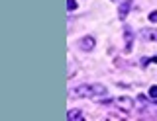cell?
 <instances>
[{
    "label": "cell",
    "mask_w": 157,
    "mask_h": 121,
    "mask_svg": "<svg viewBox=\"0 0 157 121\" xmlns=\"http://www.w3.org/2000/svg\"><path fill=\"white\" fill-rule=\"evenodd\" d=\"M108 92L106 86L102 84H82L73 88V96H78V98H96V96H104Z\"/></svg>",
    "instance_id": "1"
},
{
    "label": "cell",
    "mask_w": 157,
    "mask_h": 121,
    "mask_svg": "<svg viewBox=\"0 0 157 121\" xmlns=\"http://www.w3.org/2000/svg\"><path fill=\"white\" fill-rule=\"evenodd\" d=\"M112 104H116L120 109H126V111L134 108V100L128 98V96H120V98H114V100H112Z\"/></svg>",
    "instance_id": "3"
},
{
    "label": "cell",
    "mask_w": 157,
    "mask_h": 121,
    "mask_svg": "<svg viewBox=\"0 0 157 121\" xmlns=\"http://www.w3.org/2000/svg\"><path fill=\"white\" fill-rule=\"evenodd\" d=\"M77 8H78L77 0H67V10H69V12H75Z\"/></svg>",
    "instance_id": "8"
},
{
    "label": "cell",
    "mask_w": 157,
    "mask_h": 121,
    "mask_svg": "<svg viewBox=\"0 0 157 121\" xmlns=\"http://www.w3.org/2000/svg\"><path fill=\"white\" fill-rule=\"evenodd\" d=\"M82 117V111L81 109H69V113H67V119L69 121H77V119H81Z\"/></svg>",
    "instance_id": "7"
},
{
    "label": "cell",
    "mask_w": 157,
    "mask_h": 121,
    "mask_svg": "<svg viewBox=\"0 0 157 121\" xmlns=\"http://www.w3.org/2000/svg\"><path fill=\"white\" fill-rule=\"evenodd\" d=\"M130 8H132V0H126V2L120 4V8H118V18H120L122 22H124L126 16L130 14Z\"/></svg>",
    "instance_id": "6"
},
{
    "label": "cell",
    "mask_w": 157,
    "mask_h": 121,
    "mask_svg": "<svg viewBox=\"0 0 157 121\" xmlns=\"http://www.w3.org/2000/svg\"><path fill=\"white\" fill-rule=\"evenodd\" d=\"M67 76H69V78H73V76H75V65H73V61L69 62V74Z\"/></svg>",
    "instance_id": "9"
},
{
    "label": "cell",
    "mask_w": 157,
    "mask_h": 121,
    "mask_svg": "<svg viewBox=\"0 0 157 121\" xmlns=\"http://www.w3.org/2000/svg\"><path fill=\"white\" fill-rule=\"evenodd\" d=\"M124 41H126V53L132 51V43H134V31H132L130 26L124 27Z\"/></svg>",
    "instance_id": "5"
},
{
    "label": "cell",
    "mask_w": 157,
    "mask_h": 121,
    "mask_svg": "<svg viewBox=\"0 0 157 121\" xmlns=\"http://www.w3.org/2000/svg\"><path fill=\"white\" fill-rule=\"evenodd\" d=\"M94 45H96V39L92 35H85V37H81V39H78V49L81 51H92L94 49Z\"/></svg>",
    "instance_id": "2"
},
{
    "label": "cell",
    "mask_w": 157,
    "mask_h": 121,
    "mask_svg": "<svg viewBox=\"0 0 157 121\" xmlns=\"http://www.w3.org/2000/svg\"><path fill=\"white\" fill-rule=\"evenodd\" d=\"M149 22H153V23L157 22V10H153V12L149 14Z\"/></svg>",
    "instance_id": "11"
},
{
    "label": "cell",
    "mask_w": 157,
    "mask_h": 121,
    "mask_svg": "<svg viewBox=\"0 0 157 121\" xmlns=\"http://www.w3.org/2000/svg\"><path fill=\"white\" fill-rule=\"evenodd\" d=\"M149 96L151 98H157V86H151L149 88Z\"/></svg>",
    "instance_id": "10"
},
{
    "label": "cell",
    "mask_w": 157,
    "mask_h": 121,
    "mask_svg": "<svg viewBox=\"0 0 157 121\" xmlns=\"http://www.w3.org/2000/svg\"><path fill=\"white\" fill-rule=\"evenodd\" d=\"M140 35L145 41H157V27H145V30L140 31Z\"/></svg>",
    "instance_id": "4"
}]
</instances>
